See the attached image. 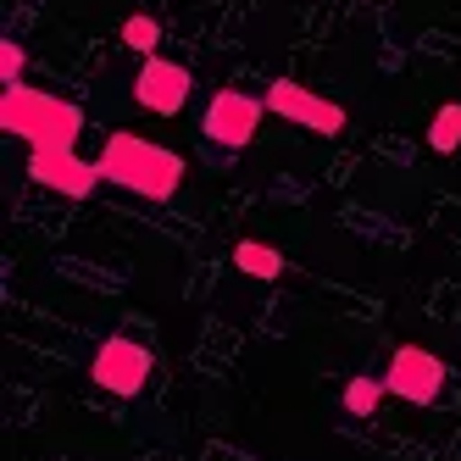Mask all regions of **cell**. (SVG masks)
I'll list each match as a JSON object with an SVG mask.
<instances>
[{
    "instance_id": "1",
    "label": "cell",
    "mask_w": 461,
    "mask_h": 461,
    "mask_svg": "<svg viewBox=\"0 0 461 461\" xmlns=\"http://www.w3.org/2000/svg\"><path fill=\"white\" fill-rule=\"evenodd\" d=\"M0 128L28 145V178L40 189L84 201V194H95V184H106L101 161H78L84 112L73 101H56V95L28 89V84H6V95H0Z\"/></svg>"
},
{
    "instance_id": "2",
    "label": "cell",
    "mask_w": 461,
    "mask_h": 461,
    "mask_svg": "<svg viewBox=\"0 0 461 461\" xmlns=\"http://www.w3.org/2000/svg\"><path fill=\"white\" fill-rule=\"evenodd\" d=\"M101 178L128 189V194H145V201H173L178 184H184V156L117 128L101 145Z\"/></svg>"
},
{
    "instance_id": "3",
    "label": "cell",
    "mask_w": 461,
    "mask_h": 461,
    "mask_svg": "<svg viewBox=\"0 0 461 461\" xmlns=\"http://www.w3.org/2000/svg\"><path fill=\"white\" fill-rule=\"evenodd\" d=\"M150 367H156L150 345L128 339V334H112L101 350H95V361H89V378L101 384L106 394H122V401H134V394L145 389V378H150Z\"/></svg>"
},
{
    "instance_id": "4",
    "label": "cell",
    "mask_w": 461,
    "mask_h": 461,
    "mask_svg": "<svg viewBox=\"0 0 461 461\" xmlns=\"http://www.w3.org/2000/svg\"><path fill=\"white\" fill-rule=\"evenodd\" d=\"M267 112L273 117H284V122H301V128H312V134H322V140H334V134H345V106L339 101H322L317 89H306V84H294V78H278L267 95Z\"/></svg>"
},
{
    "instance_id": "5",
    "label": "cell",
    "mask_w": 461,
    "mask_h": 461,
    "mask_svg": "<svg viewBox=\"0 0 461 461\" xmlns=\"http://www.w3.org/2000/svg\"><path fill=\"white\" fill-rule=\"evenodd\" d=\"M384 384H389L394 401L434 406V401H439V389H445V361H439L434 350H422V345H401V350L389 356Z\"/></svg>"
},
{
    "instance_id": "6",
    "label": "cell",
    "mask_w": 461,
    "mask_h": 461,
    "mask_svg": "<svg viewBox=\"0 0 461 461\" xmlns=\"http://www.w3.org/2000/svg\"><path fill=\"white\" fill-rule=\"evenodd\" d=\"M261 117H267V101H256V95H240V89H217L212 106H206V140L222 145V150H245L256 140Z\"/></svg>"
},
{
    "instance_id": "7",
    "label": "cell",
    "mask_w": 461,
    "mask_h": 461,
    "mask_svg": "<svg viewBox=\"0 0 461 461\" xmlns=\"http://www.w3.org/2000/svg\"><path fill=\"white\" fill-rule=\"evenodd\" d=\"M189 68L167 56H145V68L134 73V106H145L150 117H178L189 101Z\"/></svg>"
},
{
    "instance_id": "8",
    "label": "cell",
    "mask_w": 461,
    "mask_h": 461,
    "mask_svg": "<svg viewBox=\"0 0 461 461\" xmlns=\"http://www.w3.org/2000/svg\"><path fill=\"white\" fill-rule=\"evenodd\" d=\"M234 267L245 278H256V284H278L284 278V256L273 245H261V240H240L234 245Z\"/></svg>"
},
{
    "instance_id": "9",
    "label": "cell",
    "mask_w": 461,
    "mask_h": 461,
    "mask_svg": "<svg viewBox=\"0 0 461 461\" xmlns=\"http://www.w3.org/2000/svg\"><path fill=\"white\" fill-rule=\"evenodd\" d=\"M428 150H439V156L461 150V101H450V106L434 112V122H428Z\"/></svg>"
},
{
    "instance_id": "10",
    "label": "cell",
    "mask_w": 461,
    "mask_h": 461,
    "mask_svg": "<svg viewBox=\"0 0 461 461\" xmlns=\"http://www.w3.org/2000/svg\"><path fill=\"white\" fill-rule=\"evenodd\" d=\"M384 394H389L384 378H350V384H345V411H350V417H373V411L384 406Z\"/></svg>"
},
{
    "instance_id": "11",
    "label": "cell",
    "mask_w": 461,
    "mask_h": 461,
    "mask_svg": "<svg viewBox=\"0 0 461 461\" xmlns=\"http://www.w3.org/2000/svg\"><path fill=\"white\" fill-rule=\"evenodd\" d=\"M122 45L140 50V56H156V50H161V23H156L150 12H134V17L122 23Z\"/></svg>"
},
{
    "instance_id": "12",
    "label": "cell",
    "mask_w": 461,
    "mask_h": 461,
    "mask_svg": "<svg viewBox=\"0 0 461 461\" xmlns=\"http://www.w3.org/2000/svg\"><path fill=\"white\" fill-rule=\"evenodd\" d=\"M23 73H28V50L6 34L0 40V84H23Z\"/></svg>"
}]
</instances>
